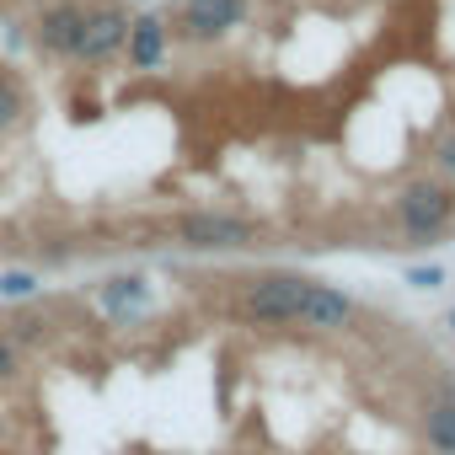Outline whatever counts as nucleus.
Returning <instances> with one entry per match:
<instances>
[{
    "mask_svg": "<svg viewBox=\"0 0 455 455\" xmlns=\"http://www.w3.org/2000/svg\"><path fill=\"white\" fill-rule=\"evenodd\" d=\"M455 220V188L444 177H412L396 193V225H402V247H434Z\"/></svg>",
    "mask_w": 455,
    "mask_h": 455,
    "instance_id": "obj_1",
    "label": "nucleus"
},
{
    "mask_svg": "<svg viewBox=\"0 0 455 455\" xmlns=\"http://www.w3.org/2000/svg\"><path fill=\"white\" fill-rule=\"evenodd\" d=\"M348 322H354V300L338 284H316L311 279L306 306H300V327H311V332H343Z\"/></svg>",
    "mask_w": 455,
    "mask_h": 455,
    "instance_id": "obj_2",
    "label": "nucleus"
},
{
    "mask_svg": "<svg viewBox=\"0 0 455 455\" xmlns=\"http://www.w3.org/2000/svg\"><path fill=\"white\" fill-rule=\"evenodd\" d=\"M423 439H428L439 455H455V396L428 402V412H423Z\"/></svg>",
    "mask_w": 455,
    "mask_h": 455,
    "instance_id": "obj_3",
    "label": "nucleus"
},
{
    "mask_svg": "<svg viewBox=\"0 0 455 455\" xmlns=\"http://www.w3.org/2000/svg\"><path fill=\"white\" fill-rule=\"evenodd\" d=\"M428 161H434V172L450 182V177H455V134H439L434 150H428Z\"/></svg>",
    "mask_w": 455,
    "mask_h": 455,
    "instance_id": "obj_4",
    "label": "nucleus"
},
{
    "mask_svg": "<svg viewBox=\"0 0 455 455\" xmlns=\"http://www.w3.org/2000/svg\"><path fill=\"white\" fill-rule=\"evenodd\" d=\"M407 284H412V290H439V284H444V268H412Z\"/></svg>",
    "mask_w": 455,
    "mask_h": 455,
    "instance_id": "obj_5",
    "label": "nucleus"
},
{
    "mask_svg": "<svg viewBox=\"0 0 455 455\" xmlns=\"http://www.w3.org/2000/svg\"><path fill=\"white\" fill-rule=\"evenodd\" d=\"M450 327H455V311H450Z\"/></svg>",
    "mask_w": 455,
    "mask_h": 455,
    "instance_id": "obj_6",
    "label": "nucleus"
}]
</instances>
